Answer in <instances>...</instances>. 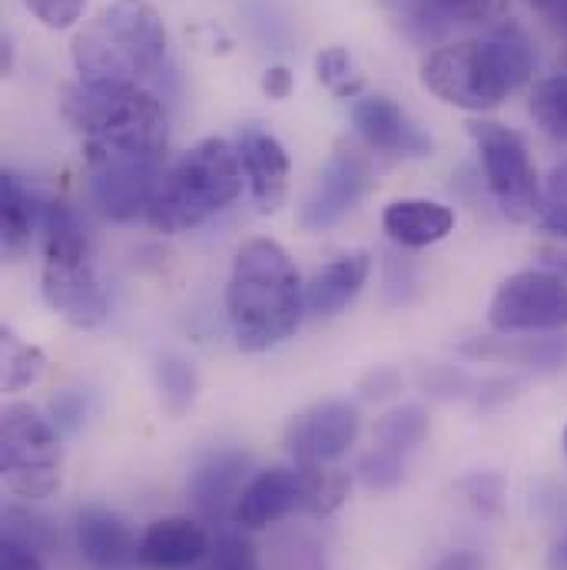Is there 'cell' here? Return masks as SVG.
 Returning a JSON list of instances; mask_svg holds the SVG:
<instances>
[{"mask_svg":"<svg viewBox=\"0 0 567 570\" xmlns=\"http://www.w3.org/2000/svg\"><path fill=\"white\" fill-rule=\"evenodd\" d=\"M213 551L209 534L193 518H159L140 534L137 564L143 570H186Z\"/></svg>","mask_w":567,"mask_h":570,"instance_id":"cell-17","label":"cell"},{"mask_svg":"<svg viewBox=\"0 0 567 570\" xmlns=\"http://www.w3.org/2000/svg\"><path fill=\"white\" fill-rule=\"evenodd\" d=\"M292 87H295V80H292V70H289V67H283V63H273V67H266V70H263V77H260V90H263L270 100H289Z\"/></svg>","mask_w":567,"mask_h":570,"instance_id":"cell-38","label":"cell"},{"mask_svg":"<svg viewBox=\"0 0 567 570\" xmlns=\"http://www.w3.org/2000/svg\"><path fill=\"white\" fill-rule=\"evenodd\" d=\"M434 570H485V561L471 551H458V554H448Z\"/></svg>","mask_w":567,"mask_h":570,"instance_id":"cell-41","label":"cell"},{"mask_svg":"<svg viewBox=\"0 0 567 570\" xmlns=\"http://www.w3.org/2000/svg\"><path fill=\"white\" fill-rule=\"evenodd\" d=\"M0 570H43V564H40L37 551H30L20 541L3 538V544H0Z\"/></svg>","mask_w":567,"mask_h":570,"instance_id":"cell-37","label":"cell"},{"mask_svg":"<svg viewBox=\"0 0 567 570\" xmlns=\"http://www.w3.org/2000/svg\"><path fill=\"white\" fill-rule=\"evenodd\" d=\"M315 77L319 83L335 94L339 100H355L365 87V77L359 73L352 53L345 47H325L315 53Z\"/></svg>","mask_w":567,"mask_h":570,"instance_id":"cell-27","label":"cell"},{"mask_svg":"<svg viewBox=\"0 0 567 570\" xmlns=\"http://www.w3.org/2000/svg\"><path fill=\"white\" fill-rule=\"evenodd\" d=\"M461 491H465V498H468L478 511H485V514L498 511V504H501V478H498V474L478 471V474H471V478L461 481Z\"/></svg>","mask_w":567,"mask_h":570,"instance_id":"cell-36","label":"cell"},{"mask_svg":"<svg viewBox=\"0 0 567 570\" xmlns=\"http://www.w3.org/2000/svg\"><path fill=\"white\" fill-rule=\"evenodd\" d=\"M70 53L84 83L140 87L166 57V23L149 0H114L74 37Z\"/></svg>","mask_w":567,"mask_h":570,"instance_id":"cell-3","label":"cell"},{"mask_svg":"<svg viewBox=\"0 0 567 570\" xmlns=\"http://www.w3.org/2000/svg\"><path fill=\"white\" fill-rule=\"evenodd\" d=\"M548 570H567V531L555 541V548L548 554Z\"/></svg>","mask_w":567,"mask_h":570,"instance_id":"cell-43","label":"cell"},{"mask_svg":"<svg viewBox=\"0 0 567 570\" xmlns=\"http://www.w3.org/2000/svg\"><path fill=\"white\" fill-rule=\"evenodd\" d=\"M359 478H362V484L372 488V491H389V488L402 484V478H405V454L375 444V448L359 461Z\"/></svg>","mask_w":567,"mask_h":570,"instance_id":"cell-31","label":"cell"},{"mask_svg":"<svg viewBox=\"0 0 567 570\" xmlns=\"http://www.w3.org/2000/svg\"><path fill=\"white\" fill-rule=\"evenodd\" d=\"M63 117L84 137V149L166 156L169 146L166 110L143 87H107L80 80L63 94Z\"/></svg>","mask_w":567,"mask_h":570,"instance_id":"cell-6","label":"cell"},{"mask_svg":"<svg viewBox=\"0 0 567 570\" xmlns=\"http://www.w3.org/2000/svg\"><path fill=\"white\" fill-rule=\"evenodd\" d=\"M309 501V481L305 468H270L260 471L239 494L233 508V521L246 531H263L289 514L302 511L305 514Z\"/></svg>","mask_w":567,"mask_h":570,"instance_id":"cell-13","label":"cell"},{"mask_svg":"<svg viewBox=\"0 0 567 570\" xmlns=\"http://www.w3.org/2000/svg\"><path fill=\"white\" fill-rule=\"evenodd\" d=\"M43 372H47V355L37 345L13 335L10 328H0V382H3V392H23L33 382H40Z\"/></svg>","mask_w":567,"mask_h":570,"instance_id":"cell-23","label":"cell"},{"mask_svg":"<svg viewBox=\"0 0 567 570\" xmlns=\"http://www.w3.org/2000/svg\"><path fill=\"white\" fill-rule=\"evenodd\" d=\"M468 134L478 146L488 189L495 203L501 206V213L515 223L535 219L541 183H538V169L531 163L525 137L495 120H475L468 124Z\"/></svg>","mask_w":567,"mask_h":570,"instance_id":"cell-9","label":"cell"},{"mask_svg":"<svg viewBox=\"0 0 567 570\" xmlns=\"http://www.w3.org/2000/svg\"><path fill=\"white\" fill-rule=\"evenodd\" d=\"M250 471V454L236 451V448H216L209 451L189 474V498L196 504V511L209 521H219L226 514V508L239 501L243 494V481Z\"/></svg>","mask_w":567,"mask_h":570,"instance_id":"cell-18","label":"cell"},{"mask_svg":"<svg viewBox=\"0 0 567 570\" xmlns=\"http://www.w3.org/2000/svg\"><path fill=\"white\" fill-rule=\"evenodd\" d=\"M40 216H43V199L37 193H30L20 176L3 173L0 176V239H3V253L10 259L23 256L33 233L40 229Z\"/></svg>","mask_w":567,"mask_h":570,"instance_id":"cell-21","label":"cell"},{"mask_svg":"<svg viewBox=\"0 0 567 570\" xmlns=\"http://www.w3.org/2000/svg\"><path fill=\"white\" fill-rule=\"evenodd\" d=\"M0 474L13 498L47 501L60 488L57 425L33 405H7L0 422Z\"/></svg>","mask_w":567,"mask_h":570,"instance_id":"cell-7","label":"cell"},{"mask_svg":"<svg viewBox=\"0 0 567 570\" xmlns=\"http://www.w3.org/2000/svg\"><path fill=\"white\" fill-rule=\"evenodd\" d=\"M395 389H399V375H395V372H389V368L372 372V375H369V382H365V395H369V399L392 395Z\"/></svg>","mask_w":567,"mask_h":570,"instance_id":"cell-40","label":"cell"},{"mask_svg":"<svg viewBox=\"0 0 567 570\" xmlns=\"http://www.w3.org/2000/svg\"><path fill=\"white\" fill-rule=\"evenodd\" d=\"M535 7V13L558 33L567 37V0H528Z\"/></svg>","mask_w":567,"mask_h":570,"instance_id":"cell-39","label":"cell"},{"mask_svg":"<svg viewBox=\"0 0 567 570\" xmlns=\"http://www.w3.org/2000/svg\"><path fill=\"white\" fill-rule=\"evenodd\" d=\"M535 67L538 53L528 33L501 20L485 40H458L431 50L422 63V83L448 107L485 114L521 90L535 77Z\"/></svg>","mask_w":567,"mask_h":570,"instance_id":"cell-1","label":"cell"},{"mask_svg":"<svg viewBox=\"0 0 567 570\" xmlns=\"http://www.w3.org/2000/svg\"><path fill=\"white\" fill-rule=\"evenodd\" d=\"M213 570H263L256 544L243 534H219L213 548Z\"/></svg>","mask_w":567,"mask_h":570,"instance_id":"cell-32","label":"cell"},{"mask_svg":"<svg viewBox=\"0 0 567 570\" xmlns=\"http://www.w3.org/2000/svg\"><path fill=\"white\" fill-rule=\"evenodd\" d=\"M243 183L246 169L236 142L206 137L166 169L146 219L163 236L199 229L243 196Z\"/></svg>","mask_w":567,"mask_h":570,"instance_id":"cell-4","label":"cell"},{"mask_svg":"<svg viewBox=\"0 0 567 570\" xmlns=\"http://www.w3.org/2000/svg\"><path fill=\"white\" fill-rule=\"evenodd\" d=\"M156 389H159V399H163V409L179 419L193 409L196 402V392H199V375L193 368V362H186L183 355L176 352H166L156 358Z\"/></svg>","mask_w":567,"mask_h":570,"instance_id":"cell-24","label":"cell"},{"mask_svg":"<svg viewBox=\"0 0 567 570\" xmlns=\"http://www.w3.org/2000/svg\"><path fill=\"white\" fill-rule=\"evenodd\" d=\"M74 534L84 561L94 570H130L137 564L140 538L110 508L100 504L84 508L74 521Z\"/></svg>","mask_w":567,"mask_h":570,"instance_id":"cell-16","label":"cell"},{"mask_svg":"<svg viewBox=\"0 0 567 570\" xmlns=\"http://www.w3.org/2000/svg\"><path fill=\"white\" fill-rule=\"evenodd\" d=\"M372 276V256L369 253H345L332 259L325 269L312 276L305 285V308L315 315H339L349 302L359 298Z\"/></svg>","mask_w":567,"mask_h":570,"instance_id":"cell-20","label":"cell"},{"mask_svg":"<svg viewBox=\"0 0 567 570\" xmlns=\"http://www.w3.org/2000/svg\"><path fill=\"white\" fill-rule=\"evenodd\" d=\"M84 159L90 199L110 223H134L149 213L156 189L166 176V156L84 149Z\"/></svg>","mask_w":567,"mask_h":570,"instance_id":"cell-8","label":"cell"},{"mask_svg":"<svg viewBox=\"0 0 567 570\" xmlns=\"http://www.w3.org/2000/svg\"><path fill=\"white\" fill-rule=\"evenodd\" d=\"M27 10L47 27V30H67L84 17L87 0H23Z\"/></svg>","mask_w":567,"mask_h":570,"instance_id":"cell-33","label":"cell"},{"mask_svg":"<svg viewBox=\"0 0 567 570\" xmlns=\"http://www.w3.org/2000/svg\"><path fill=\"white\" fill-rule=\"evenodd\" d=\"M352 124L362 134V140L382 153L426 159L431 156V137L419 130V124L389 97H362L352 107Z\"/></svg>","mask_w":567,"mask_h":570,"instance_id":"cell-15","label":"cell"},{"mask_svg":"<svg viewBox=\"0 0 567 570\" xmlns=\"http://www.w3.org/2000/svg\"><path fill=\"white\" fill-rule=\"evenodd\" d=\"M382 229L405 249H426L454 233V209L434 199H395L382 213Z\"/></svg>","mask_w":567,"mask_h":570,"instance_id":"cell-19","label":"cell"},{"mask_svg":"<svg viewBox=\"0 0 567 570\" xmlns=\"http://www.w3.org/2000/svg\"><path fill=\"white\" fill-rule=\"evenodd\" d=\"M372 189V166L369 159L352 149V146H335V153L329 156L315 189L309 193V199L299 209V223L309 233H322L335 223H342L359 203L362 196Z\"/></svg>","mask_w":567,"mask_h":570,"instance_id":"cell-11","label":"cell"},{"mask_svg":"<svg viewBox=\"0 0 567 570\" xmlns=\"http://www.w3.org/2000/svg\"><path fill=\"white\" fill-rule=\"evenodd\" d=\"M461 352L471 358H481V362L558 368L565 362L567 342H555V338H481V342H465Z\"/></svg>","mask_w":567,"mask_h":570,"instance_id":"cell-22","label":"cell"},{"mask_svg":"<svg viewBox=\"0 0 567 570\" xmlns=\"http://www.w3.org/2000/svg\"><path fill=\"white\" fill-rule=\"evenodd\" d=\"M428 10L451 20V23L498 27L501 20H508L511 3L508 0H428Z\"/></svg>","mask_w":567,"mask_h":570,"instance_id":"cell-30","label":"cell"},{"mask_svg":"<svg viewBox=\"0 0 567 570\" xmlns=\"http://www.w3.org/2000/svg\"><path fill=\"white\" fill-rule=\"evenodd\" d=\"M541 269L558 273L567 279V253L565 249H541Z\"/></svg>","mask_w":567,"mask_h":570,"instance_id":"cell-42","label":"cell"},{"mask_svg":"<svg viewBox=\"0 0 567 570\" xmlns=\"http://www.w3.org/2000/svg\"><path fill=\"white\" fill-rule=\"evenodd\" d=\"M528 110L551 140L567 146V73H551L538 80L528 97Z\"/></svg>","mask_w":567,"mask_h":570,"instance_id":"cell-25","label":"cell"},{"mask_svg":"<svg viewBox=\"0 0 567 570\" xmlns=\"http://www.w3.org/2000/svg\"><path fill=\"white\" fill-rule=\"evenodd\" d=\"M305 288L292 256L276 239H250L233 259L226 315L243 352H270L295 335Z\"/></svg>","mask_w":567,"mask_h":570,"instance_id":"cell-2","label":"cell"},{"mask_svg":"<svg viewBox=\"0 0 567 570\" xmlns=\"http://www.w3.org/2000/svg\"><path fill=\"white\" fill-rule=\"evenodd\" d=\"M40 233H43V276H40L43 302L74 328L84 332L100 328L110 315V302L97 279L90 243L77 213L67 203L43 199Z\"/></svg>","mask_w":567,"mask_h":570,"instance_id":"cell-5","label":"cell"},{"mask_svg":"<svg viewBox=\"0 0 567 570\" xmlns=\"http://www.w3.org/2000/svg\"><path fill=\"white\" fill-rule=\"evenodd\" d=\"M50 422L57 425V431L74 434L77 428L87 422V399L74 389H63L50 399Z\"/></svg>","mask_w":567,"mask_h":570,"instance_id":"cell-35","label":"cell"},{"mask_svg":"<svg viewBox=\"0 0 567 570\" xmlns=\"http://www.w3.org/2000/svg\"><path fill=\"white\" fill-rule=\"evenodd\" d=\"M541 233L567 243V159L555 163L548 179L541 183L538 213H535Z\"/></svg>","mask_w":567,"mask_h":570,"instance_id":"cell-28","label":"cell"},{"mask_svg":"<svg viewBox=\"0 0 567 570\" xmlns=\"http://www.w3.org/2000/svg\"><path fill=\"white\" fill-rule=\"evenodd\" d=\"M359 428H362V419L352 402H342V399L319 402L289 422L285 448L295 458V464L322 468V464L342 458L355 444Z\"/></svg>","mask_w":567,"mask_h":570,"instance_id":"cell-12","label":"cell"},{"mask_svg":"<svg viewBox=\"0 0 567 570\" xmlns=\"http://www.w3.org/2000/svg\"><path fill=\"white\" fill-rule=\"evenodd\" d=\"M488 325L501 335L567 328V279L548 269H525L495 288Z\"/></svg>","mask_w":567,"mask_h":570,"instance_id":"cell-10","label":"cell"},{"mask_svg":"<svg viewBox=\"0 0 567 570\" xmlns=\"http://www.w3.org/2000/svg\"><path fill=\"white\" fill-rule=\"evenodd\" d=\"M428 438V412L422 405H399L375 422V444L409 454Z\"/></svg>","mask_w":567,"mask_h":570,"instance_id":"cell-26","label":"cell"},{"mask_svg":"<svg viewBox=\"0 0 567 570\" xmlns=\"http://www.w3.org/2000/svg\"><path fill=\"white\" fill-rule=\"evenodd\" d=\"M565 454H567V425H565Z\"/></svg>","mask_w":567,"mask_h":570,"instance_id":"cell-44","label":"cell"},{"mask_svg":"<svg viewBox=\"0 0 567 570\" xmlns=\"http://www.w3.org/2000/svg\"><path fill=\"white\" fill-rule=\"evenodd\" d=\"M305 481H309V501H305V514L325 518L332 511H339L349 498V474L339 468H305Z\"/></svg>","mask_w":567,"mask_h":570,"instance_id":"cell-29","label":"cell"},{"mask_svg":"<svg viewBox=\"0 0 567 570\" xmlns=\"http://www.w3.org/2000/svg\"><path fill=\"white\" fill-rule=\"evenodd\" d=\"M236 149H239L246 183L253 189L260 213H280L285 196H289V173H292V163H289L283 142L276 140L270 130L250 124L239 130Z\"/></svg>","mask_w":567,"mask_h":570,"instance_id":"cell-14","label":"cell"},{"mask_svg":"<svg viewBox=\"0 0 567 570\" xmlns=\"http://www.w3.org/2000/svg\"><path fill=\"white\" fill-rule=\"evenodd\" d=\"M280 568L283 570H329L325 568V554L315 541H309L305 534H292L280 544Z\"/></svg>","mask_w":567,"mask_h":570,"instance_id":"cell-34","label":"cell"}]
</instances>
